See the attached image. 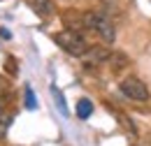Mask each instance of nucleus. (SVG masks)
Here are the masks:
<instances>
[{
	"instance_id": "nucleus-1",
	"label": "nucleus",
	"mask_w": 151,
	"mask_h": 146,
	"mask_svg": "<svg viewBox=\"0 0 151 146\" xmlns=\"http://www.w3.org/2000/svg\"><path fill=\"white\" fill-rule=\"evenodd\" d=\"M84 28L98 33L105 44H112L114 37H116V30H114L112 19L107 16L105 12H84Z\"/></svg>"
},
{
	"instance_id": "nucleus-2",
	"label": "nucleus",
	"mask_w": 151,
	"mask_h": 146,
	"mask_svg": "<svg viewBox=\"0 0 151 146\" xmlns=\"http://www.w3.org/2000/svg\"><path fill=\"white\" fill-rule=\"evenodd\" d=\"M54 42H56L63 51L75 56V58H81V56L86 54V49H88V44H86V39L81 37V33H79V30H70V28L56 33V35H54Z\"/></svg>"
},
{
	"instance_id": "nucleus-3",
	"label": "nucleus",
	"mask_w": 151,
	"mask_h": 146,
	"mask_svg": "<svg viewBox=\"0 0 151 146\" xmlns=\"http://www.w3.org/2000/svg\"><path fill=\"white\" fill-rule=\"evenodd\" d=\"M119 88L121 93L132 100V102H149L151 93H149V86L142 81V79H137V77H126L121 84H119Z\"/></svg>"
},
{
	"instance_id": "nucleus-4",
	"label": "nucleus",
	"mask_w": 151,
	"mask_h": 146,
	"mask_svg": "<svg viewBox=\"0 0 151 146\" xmlns=\"http://www.w3.org/2000/svg\"><path fill=\"white\" fill-rule=\"evenodd\" d=\"M109 56H112V51H109L105 44H93V47H88V49H86V54L81 56V58H84V65L95 67V65L107 63V60H109Z\"/></svg>"
},
{
	"instance_id": "nucleus-5",
	"label": "nucleus",
	"mask_w": 151,
	"mask_h": 146,
	"mask_svg": "<svg viewBox=\"0 0 151 146\" xmlns=\"http://www.w3.org/2000/svg\"><path fill=\"white\" fill-rule=\"evenodd\" d=\"M91 114H93V102L88 97H84V100L77 102V118H88Z\"/></svg>"
},
{
	"instance_id": "nucleus-6",
	"label": "nucleus",
	"mask_w": 151,
	"mask_h": 146,
	"mask_svg": "<svg viewBox=\"0 0 151 146\" xmlns=\"http://www.w3.org/2000/svg\"><path fill=\"white\" fill-rule=\"evenodd\" d=\"M107 63H112L114 70H121V67H126V65H128V56H123V54H112Z\"/></svg>"
},
{
	"instance_id": "nucleus-7",
	"label": "nucleus",
	"mask_w": 151,
	"mask_h": 146,
	"mask_svg": "<svg viewBox=\"0 0 151 146\" xmlns=\"http://www.w3.org/2000/svg\"><path fill=\"white\" fill-rule=\"evenodd\" d=\"M26 107L28 109H37V100H35V93H33L30 86L26 88Z\"/></svg>"
},
{
	"instance_id": "nucleus-8",
	"label": "nucleus",
	"mask_w": 151,
	"mask_h": 146,
	"mask_svg": "<svg viewBox=\"0 0 151 146\" xmlns=\"http://www.w3.org/2000/svg\"><path fill=\"white\" fill-rule=\"evenodd\" d=\"M54 95H56V107L60 109V114H65V116H68V107H65V102H63V95H60L56 88H54Z\"/></svg>"
},
{
	"instance_id": "nucleus-9",
	"label": "nucleus",
	"mask_w": 151,
	"mask_h": 146,
	"mask_svg": "<svg viewBox=\"0 0 151 146\" xmlns=\"http://www.w3.org/2000/svg\"><path fill=\"white\" fill-rule=\"evenodd\" d=\"M5 111H7V100H5V97H0V121L5 118Z\"/></svg>"
},
{
	"instance_id": "nucleus-10",
	"label": "nucleus",
	"mask_w": 151,
	"mask_h": 146,
	"mask_svg": "<svg viewBox=\"0 0 151 146\" xmlns=\"http://www.w3.org/2000/svg\"><path fill=\"white\" fill-rule=\"evenodd\" d=\"M0 37H5V39H7V37H9V30H5V28H0Z\"/></svg>"
},
{
	"instance_id": "nucleus-11",
	"label": "nucleus",
	"mask_w": 151,
	"mask_h": 146,
	"mask_svg": "<svg viewBox=\"0 0 151 146\" xmlns=\"http://www.w3.org/2000/svg\"><path fill=\"white\" fill-rule=\"evenodd\" d=\"M2 86H5V81H2V77H0V91H2Z\"/></svg>"
}]
</instances>
